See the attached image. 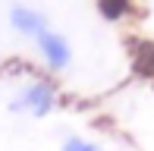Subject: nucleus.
Wrapping results in <instances>:
<instances>
[{
	"instance_id": "obj_4",
	"label": "nucleus",
	"mask_w": 154,
	"mask_h": 151,
	"mask_svg": "<svg viewBox=\"0 0 154 151\" xmlns=\"http://www.w3.org/2000/svg\"><path fill=\"white\" fill-rule=\"evenodd\" d=\"M60 151H107V148H104V142L88 139V135H66Z\"/></svg>"
},
{
	"instance_id": "obj_5",
	"label": "nucleus",
	"mask_w": 154,
	"mask_h": 151,
	"mask_svg": "<svg viewBox=\"0 0 154 151\" xmlns=\"http://www.w3.org/2000/svg\"><path fill=\"white\" fill-rule=\"evenodd\" d=\"M97 10L107 22H120L129 13V0H97Z\"/></svg>"
},
{
	"instance_id": "obj_1",
	"label": "nucleus",
	"mask_w": 154,
	"mask_h": 151,
	"mask_svg": "<svg viewBox=\"0 0 154 151\" xmlns=\"http://www.w3.org/2000/svg\"><path fill=\"white\" fill-rule=\"evenodd\" d=\"M60 98L63 91L57 88L54 76L47 72H38L32 79H25L22 85L16 88V94L10 98V113L16 116H29V120H47L54 110L60 107Z\"/></svg>"
},
{
	"instance_id": "obj_2",
	"label": "nucleus",
	"mask_w": 154,
	"mask_h": 151,
	"mask_svg": "<svg viewBox=\"0 0 154 151\" xmlns=\"http://www.w3.org/2000/svg\"><path fill=\"white\" fill-rule=\"evenodd\" d=\"M32 44H35V54H38V63L44 66L47 76H60V72H66L72 66V44L54 25L47 32H41Z\"/></svg>"
},
{
	"instance_id": "obj_3",
	"label": "nucleus",
	"mask_w": 154,
	"mask_h": 151,
	"mask_svg": "<svg viewBox=\"0 0 154 151\" xmlns=\"http://www.w3.org/2000/svg\"><path fill=\"white\" fill-rule=\"evenodd\" d=\"M6 22H10V29L16 32L22 41H35L41 32L51 29V19H47L41 10L29 6V3H13L10 13H6Z\"/></svg>"
}]
</instances>
